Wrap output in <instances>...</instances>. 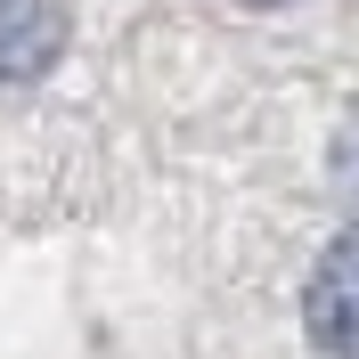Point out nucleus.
Returning a JSON list of instances; mask_svg holds the SVG:
<instances>
[{
    "label": "nucleus",
    "mask_w": 359,
    "mask_h": 359,
    "mask_svg": "<svg viewBox=\"0 0 359 359\" xmlns=\"http://www.w3.org/2000/svg\"><path fill=\"white\" fill-rule=\"evenodd\" d=\"M302 327L327 359H359V229L327 245V262L311 269V294H302Z\"/></svg>",
    "instance_id": "f257e3e1"
},
{
    "label": "nucleus",
    "mask_w": 359,
    "mask_h": 359,
    "mask_svg": "<svg viewBox=\"0 0 359 359\" xmlns=\"http://www.w3.org/2000/svg\"><path fill=\"white\" fill-rule=\"evenodd\" d=\"M66 49V17L49 0H0V90L41 82Z\"/></svg>",
    "instance_id": "f03ea898"
},
{
    "label": "nucleus",
    "mask_w": 359,
    "mask_h": 359,
    "mask_svg": "<svg viewBox=\"0 0 359 359\" xmlns=\"http://www.w3.org/2000/svg\"><path fill=\"white\" fill-rule=\"evenodd\" d=\"M245 8H286V0H245Z\"/></svg>",
    "instance_id": "7ed1b4c3"
}]
</instances>
